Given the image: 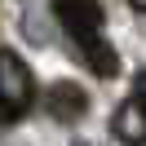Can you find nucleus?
<instances>
[{
	"label": "nucleus",
	"mask_w": 146,
	"mask_h": 146,
	"mask_svg": "<svg viewBox=\"0 0 146 146\" xmlns=\"http://www.w3.org/2000/svg\"><path fill=\"white\" fill-rule=\"evenodd\" d=\"M0 98L9 102L13 111H31L36 102V80H31V66L22 62L13 49H0Z\"/></svg>",
	"instance_id": "1"
},
{
	"label": "nucleus",
	"mask_w": 146,
	"mask_h": 146,
	"mask_svg": "<svg viewBox=\"0 0 146 146\" xmlns=\"http://www.w3.org/2000/svg\"><path fill=\"white\" fill-rule=\"evenodd\" d=\"M53 9H58V18H62V27L75 36V44L102 36V9H98V0H53Z\"/></svg>",
	"instance_id": "2"
},
{
	"label": "nucleus",
	"mask_w": 146,
	"mask_h": 146,
	"mask_svg": "<svg viewBox=\"0 0 146 146\" xmlns=\"http://www.w3.org/2000/svg\"><path fill=\"white\" fill-rule=\"evenodd\" d=\"M44 111L53 119H62V124H71V119H80L84 111H89V93L75 80H53L44 89Z\"/></svg>",
	"instance_id": "3"
},
{
	"label": "nucleus",
	"mask_w": 146,
	"mask_h": 146,
	"mask_svg": "<svg viewBox=\"0 0 146 146\" xmlns=\"http://www.w3.org/2000/svg\"><path fill=\"white\" fill-rule=\"evenodd\" d=\"M111 128H115V137L124 146H146V102L142 98H128L124 106L115 111Z\"/></svg>",
	"instance_id": "4"
},
{
	"label": "nucleus",
	"mask_w": 146,
	"mask_h": 146,
	"mask_svg": "<svg viewBox=\"0 0 146 146\" xmlns=\"http://www.w3.org/2000/svg\"><path fill=\"white\" fill-rule=\"evenodd\" d=\"M80 53H84V62H89V71H93V75H102V80H111V75L119 71V53H115V49H111L102 36L84 40V44H80Z\"/></svg>",
	"instance_id": "5"
},
{
	"label": "nucleus",
	"mask_w": 146,
	"mask_h": 146,
	"mask_svg": "<svg viewBox=\"0 0 146 146\" xmlns=\"http://www.w3.org/2000/svg\"><path fill=\"white\" fill-rule=\"evenodd\" d=\"M9 119H18V111H13V106H9V102L0 98V124H9Z\"/></svg>",
	"instance_id": "6"
},
{
	"label": "nucleus",
	"mask_w": 146,
	"mask_h": 146,
	"mask_svg": "<svg viewBox=\"0 0 146 146\" xmlns=\"http://www.w3.org/2000/svg\"><path fill=\"white\" fill-rule=\"evenodd\" d=\"M137 98H142V102H146V71H142V75H137Z\"/></svg>",
	"instance_id": "7"
},
{
	"label": "nucleus",
	"mask_w": 146,
	"mask_h": 146,
	"mask_svg": "<svg viewBox=\"0 0 146 146\" xmlns=\"http://www.w3.org/2000/svg\"><path fill=\"white\" fill-rule=\"evenodd\" d=\"M133 5H137V9H142V13H146V0H133Z\"/></svg>",
	"instance_id": "8"
},
{
	"label": "nucleus",
	"mask_w": 146,
	"mask_h": 146,
	"mask_svg": "<svg viewBox=\"0 0 146 146\" xmlns=\"http://www.w3.org/2000/svg\"><path fill=\"white\" fill-rule=\"evenodd\" d=\"M80 146H89V142H80Z\"/></svg>",
	"instance_id": "9"
}]
</instances>
